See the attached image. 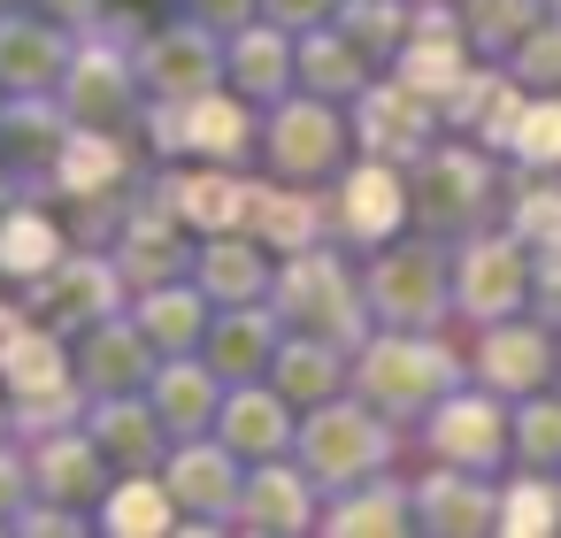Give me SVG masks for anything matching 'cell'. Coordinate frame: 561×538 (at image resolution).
Wrapping results in <instances>:
<instances>
[{
  "label": "cell",
  "mask_w": 561,
  "mask_h": 538,
  "mask_svg": "<svg viewBox=\"0 0 561 538\" xmlns=\"http://www.w3.org/2000/svg\"><path fill=\"white\" fill-rule=\"evenodd\" d=\"M0 431H9V400H0Z\"/></svg>",
  "instance_id": "cell-21"
},
{
  "label": "cell",
  "mask_w": 561,
  "mask_h": 538,
  "mask_svg": "<svg viewBox=\"0 0 561 538\" xmlns=\"http://www.w3.org/2000/svg\"><path fill=\"white\" fill-rule=\"evenodd\" d=\"M147 85H154V93H193V85H208L201 39H154V55H147Z\"/></svg>",
  "instance_id": "cell-11"
},
{
  "label": "cell",
  "mask_w": 561,
  "mask_h": 538,
  "mask_svg": "<svg viewBox=\"0 0 561 538\" xmlns=\"http://www.w3.org/2000/svg\"><path fill=\"white\" fill-rule=\"evenodd\" d=\"M178 208H185L193 224H231V216L247 208V193H239L231 178H178Z\"/></svg>",
  "instance_id": "cell-12"
},
{
  "label": "cell",
  "mask_w": 561,
  "mask_h": 538,
  "mask_svg": "<svg viewBox=\"0 0 561 538\" xmlns=\"http://www.w3.org/2000/svg\"><path fill=\"white\" fill-rule=\"evenodd\" d=\"M32 500V461L0 454V523H16V507Z\"/></svg>",
  "instance_id": "cell-18"
},
{
  "label": "cell",
  "mask_w": 561,
  "mask_h": 538,
  "mask_svg": "<svg viewBox=\"0 0 561 538\" xmlns=\"http://www.w3.org/2000/svg\"><path fill=\"white\" fill-rule=\"evenodd\" d=\"M247 523H293V484L285 477H262L254 500H247Z\"/></svg>",
  "instance_id": "cell-17"
},
{
  "label": "cell",
  "mask_w": 561,
  "mask_h": 538,
  "mask_svg": "<svg viewBox=\"0 0 561 538\" xmlns=\"http://www.w3.org/2000/svg\"><path fill=\"white\" fill-rule=\"evenodd\" d=\"M32 308H39V323H101L116 308V270L62 254L47 277H32Z\"/></svg>",
  "instance_id": "cell-3"
},
{
  "label": "cell",
  "mask_w": 561,
  "mask_h": 538,
  "mask_svg": "<svg viewBox=\"0 0 561 538\" xmlns=\"http://www.w3.org/2000/svg\"><path fill=\"white\" fill-rule=\"evenodd\" d=\"M62 62H70V47L47 16H0V85L9 93H55Z\"/></svg>",
  "instance_id": "cell-2"
},
{
  "label": "cell",
  "mask_w": 561,
  "mask_h": 538,
  "mask_svg": "<svg viewBox=\"0 0 561 538\" xmlns=\"http://www.w3.org/2000/svg\"><path fill=\"white\" fill-rule=\"evenodd\" d=\"M0 385H9V423H47L78 408V377L55 346V323H16V339L0 346Z\"/></svg>",
  "instance_id": "cell-1"
},
{
  "label": "cell",
  "mask_w": 561,
  "mask_h": 538,
  "mask_svg": "<svg viewBox=\"0 0 561 538\" xmlns=\"http://www.w3.org/2000/svg\"><path fill=\"white\" fill-rule=\"evenodd\" d=\"M93 446H101V454H124V461H147V454H154V415H147L139 400H116V392H101Z\"/></svg>",
  "instance_id": "cell-9"
},
{
  "label": "cell",
  "mask_w": 561,
  "mask_h": 538,
  "mask_svg": "<svg viewBox=\"0 0 561 538\" xmlns=\"http://www.w3.org/2000/svg\"><path fill=\"white\" fill-rule=\"evenodd\" d=\"M32 492H47V500H101L108 492L101 484V446L93 438H70V431L39 438L32 446Z\"/></svg>",
  "instance_id": "cell-4"
},
{
  "label": "cell",
  "mask_w": 561,
  "mask_h": 538,
  "mask_svg": "<svg viewBox=\"0 0 561 538\" xmlns=\"http://www.w3.org/2000/svg\"><path fill=\"white\" fill-rule=\"evenodd\" d=\"M139 369H147L139 331L93 323V339H85V385H93V392H131V385H139Z\"/></svg>",
  "instance_id": "cell-8"
},
{
  "label": "cell",
  "mask_w": 561,
  "mask_h": 538,
  "mask_svg": "<svg viewBox=\"0 0 561 538\" xmlns=\"http://www.w3.org/2000/svg\"><path fill=\"white\" fill-rule=\"evenodd\" d=\"M62 231H55V216H39V208H0V277H47L55 262H62Z\"/></svg>",
  "instance_id": "cell-6"
},
{
  "label": "cell",
  "mask_w": 561,
  "mask_h": 538,
  "mask_svg": "<svg viewBox=\"0 0 561 538\" xmlns=\"http://www.w3.org/2000/svg\"><path fill=\"white\" fill-rule=\"evenodd\" d=\"M116 101H124V70L108 55H70L62 62V116L70 124H101Z\"/></svg>",
  "instance_id": "cell-7"
},
{
  "label": "cell",
  "mask_w": 561,
  "mask_h": 538,
  "mask_svg": "<svg viewBox=\"0 0 561 538\" xmlns=\"http://www.w3.org/2000/svg\"><path fill=\"white\" fill-rule=\"evenodd\" d=\"M224 484H231V469H224V454H208V446H185L178 469H170V492H178V500H231Z\"/></svg>",
  "instance_id": "cell-13"
},
{
  "label": "cell",
  "mask_w": 561,
  "mask_h": 538,
  "mask_svg": "<svg viewBox=\"0 0 561 538\" xmlns=\"http://www.w3.org/2000/svg\"><path fill=\"white\" fill-rule=\"evenodd\" d=\"M201 408H208V377L201 369H170L154 385V415L162 423H201Z\"/></svg>",
  "instance_id": "cell-14"
},
{
  "label": "cell",
  "mask_w": 561,
  "mask_h": 538,
  "mask_svg": "<svg viewBox=\"0 0 561 538\" xmlns=\"http://www.w3.org/2000/svg\"><path fill=\"white\" fill-rule=\"evenodd\" d=\"M101 523H108V530H124V538L170 530V492H162V484H147V477H131V484H116V492H108Z\"/></svg>",
  "instance_id": "cell-10"
},
{
  "label": "cell",
  "mask_w": 561,
  "mask_h": 538,
  "mask_svg": "<svg viewBox=\"0 0 561 538\" xmlns=\"http://www.w3.org/2000/svg\"><path fill=\"white\" fill-rule=\"evenodd\" d=\"M0 201H9V185H0Z\"/></svg>",
  "instance_id": "cell-22"
},
{
  "label": "cell",
  "mask_w": 561,
  "mask_h": 538,
  "mask_svg": "<svg viewBox=\"0 0 561 538\" xmlns=\"http://www.w3.org/2000/svg\"><path fill=\"white\" fill-rule=\"evenodd\" d=\"M16 323H24V316H9V308H0V346H9V339H16Z\"/></svg>",
  "instance_id": "cell-20"
},
{
  "label": "cell",
  "mask_w": 561,
  "mask_h": 538,
  "mask_svg": "<svg viewBox=\"0 0 561 538\" xmlns=\"http://www.w3.org/2000/svg\"><path fill=\"white\" fill-rule=\"evenodd\" d=\"M139 331H154V339H193V331H201V316H193V300H185V293H154V300H147V316H139Z\"/></svg>",
  "instance_id": "cell-15"
},
{
  "label": "cell",
  "mask_w": 561,
  "mask_h": 538,
  "mask_svg": "<svg viewBox=\"0 0 561 538\" xmlns=\"http://www.w3.org/2000/svg\"><path fill=\"white\" fill-rule=\"evenodd\" d=\"M39 16H55V24H85V16H93V0H39Z\"/></svg>",
  "instance_id": "cell-19"
},
{
  "label": "cell",
  "mask_w": 561,
  "mask_h": 538,
  "mask_svg": "<svg viewBox=\"0 0 561 538\" xmlns=\"http://www.w3.org/2000/svg\"><path fill=\"white\" fill-rule=\"evenodd\" d=\"M116 178H124V147H116L101 124H70L62 147H55V185L78 193V201H93V193H108Z\"/></svg>",
  "instance_id": "cell-5"
},
{
  "label": "cell",
  "mask_w": 561,
  "mask_h": 538,
  "mask_svg": "<svg viewBox=\"0 0 561 538\" xmlns=\"http://www.w3.org/2000/svg\"><path fill=\"white\" fill-rule=\"evenodd\" d=\"M231 446H277V408L231 400Z\"/></svg>",
  "instance_id": "cell-16"
}]
</instances>
